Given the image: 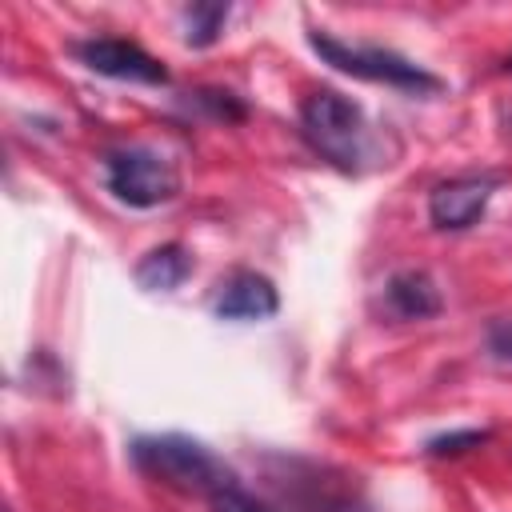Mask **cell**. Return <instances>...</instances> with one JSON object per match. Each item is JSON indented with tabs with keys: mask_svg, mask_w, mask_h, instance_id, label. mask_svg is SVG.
<instances>
[{
	"mask_svg": "<svg viewBox=\"0 0 512 512\" xmlns=\"http://www.w3.org/2000/svg\"><path fill=\"white\" fill-rule=\"evenodd\" d=\"M72 56H76L88 72H100V76H112V80L168 84V68H164L152 52H144L140 44L120 40V36H92V40H80V44H72Z\"/></svg>",
	"mask_w": 512,
	"mask_h": 512,
	"instance_id": "5b68a950",
	"label": "cell"
},
{
	"mask_svg": "<svg viewBox=\"0 0 512 512\" xmlns=\"http://www.w3.org/2000/svg\"><path fill=\"white\" fill-rule=\"evenodd\" d=\"M212 308H216L220 320H268V316H276L280 296H276V284L264 272L240 268L220 284Z\"/></svg>",
	"mask_w": 512,
	"mask_h": 512,
	"instance_id": "52a82bcc",
	"label": "cell"
},
{
	"mask_svg": "<svg viewBox=\"0 0 512 512\" xmlns=\"http://www.w3.org/2000/svg\"><path fill=\"white\" fill-rule=\"evenodd\" d=\"M488 440H492L488 428H452V432L432 436V440L424 444V452H428V456H460V452L480 448V444H488Z\"/></svg>",
	"mask_w": 512,
	"mask_h": 512,
	"instance_id": "8fae6325",
	"label": "cell"
},
{
	"mask_svg": "<svg viewBox=\"0 0 512 512\" xmlns=\"http://www.w3.org/2000/svg\"><path fill=\"white\" fill-rule=\"evenodd\" d=\"M384 308L396 320H428V316H436L444 308V296H440V284L424 268H404V272L388 276Z\"/></svg>",
	"mask_w": 512,
	"mask_h": 512,
	"instance_id": "ba28073f",
	"label": "cell"
},
{
	"mask_svg": "<svg viewBox=\"0 0 512 512\" xmlns=\"http://www.w3.org/2000/svg\"><path fill=\"white\" fill-rule=\"evenodd\" d=\"M192 272V256L184 244H160V248H148L140 260H136V284L144 292H172L188 280Z\"/></svg>",
	"mask_w": 512,
	"mask_h": 512,
	"instance_id": "9c48e42d",
	"label": "cell"
},
{
	"mask_svg": "<svg viewBox=\"0 0 512 512\" xmlns=\"http://www.w3.org/2000/svg\"><path fill=\"white\" fill-rule=\"evenodd\" d=\"M104 184L128 208H156V204L176 200L180 172L164 152L132 144V148H116L104 156Z\"/></svg>",
	"mask_w": 512,
	"mask_h": 512,
	"instance_id": "277c9868",
	"label": "cell"
},
{
	"mask_svg": "<svg viewBox=\"0 0 512 512\" xmlns=\"http://www.w3.org/2000/svg\"><path fill=\"white\" fill-rule=\"evenodd\" d=\"M504 72H512V56H508V60H504Z\"/></svg>",
	"mask_w": 512,
	"mask_h": 512,
	"instance_id": "9a60e30c",
	"label": "cell"
},
{
	"mask_svg": "<svg viewBox=\"0 0 512 512\" xmlns=\"http://www.w3.org/2000/svg\"><path fill=\"white\" fill-rule=\"evenodd\" d=\"M212 512H268L256 496H248L244 488H240V480L236 484H228L224 492H216L212 496Z\"/></svg>",
	"mask_w": 512,
	"mask_h": 512,
	"instance_id": "7c38bea8",
	"label": "cell"
},
{
	"mask_svg": "<svg viewBox=\"0 0 512 512\" xmlns=\"http://www.w3.org/2000/svg\"><path fill=\"white\" fill-rule=\"evenodd\" d=\"M300 132L308 144L332 160L344 172H356V160L364 156V112L352 96L336 88H320L300 100Z\"/></svg>",
	"mask_w": 512,
	"mask_h": 512,
	"instance_id": "3957f363",
	"label": "cell"
},
{
	"mask_svg": "<svg viewBox=\"0 0 512 512\" xmlns=\"http://www.w3.org/2000/svg\"><path fill=\"white\" fill-rule=\"evenodd\" d=\"M196 104H204L220 120H244V104L232 92H196Z\"/></svg>",
	"mask_w": 512,
	"mask_h": 512,
	"instance_id": "4fadbf2b",
	"label": "cell"
},
{
	"mask_svg": "<svg viewBox=\"0 0 512 512\" xmlns=\"http://www.w3.org/2000/svg\"><path fill=\"white\" fill-rule=\"evenodd\" d=\"M132 460L140 472L184 488V492H200V496H216L228 484H236V472L200 440L180 436V432H164V436H140L132 444Z\"/></svg>",
	"mask_w": 512,
	"mask_h": 512,
	"instance_id": "6da1fadb",
	"label": "cell"
},
{
	"mask_svg": "<svg viewBox=\"0 0 512 512\" xmlns=\"http://www.w3.org/2000/svg\"><path fill=\"white\" fill-rule=\"evenodd\" d=\"M228 20V4L224 0H204V4H188L184 8V40L192 48H208L216 44V36L224 32Z\"/></svg>",
	"mask_w": 512,
	"mask_h": 512,
	"instance_id": "30bf717a",
	"label": "cell"
},
{
	"mask_svg": "<svg viewBox=\"0 0 512 512\" xmlns=\"http://www.w3.org/2000/svg\"><path fill=\"white\" fill-rule=\"evenodd\" d=\"M492 192H496V180L492 176H456V180L436 184L432 196H428V220H432V228H440V232H464V228H472L484 216Z\"/></svg>",
	"mask_w": 512,
	"mask_h": 512,
	"instance_id": "8992f818",
	"label": "cell"
},
{
	"mask_svg": "<svg viewBox=\"0 0 512 512\" xmlns=\"http://www.w3.org/2000/svg\"><path fill=\"white\" fill-rule=\"evenodd\" d=\"M308 44H312V52L324 64H332V68H340V72H348L356 80L388 84V88H400V92H436L440 88V76H432L428 68L412 64L408 56H400L392 48H380V44H344V40L320 32V28L308 32Z\"/></svg>",
	"mask_w": 512,
	"mask_h": 512,
	"instance_id": "7a4b0ae2",
	"label": "cell"
},
{
	"mask_svg": "<svg viewBox=\"0 0 512 512\" xmlns=\"http://www.w3.org/2000/svg\"><path fill=\"white\" fill-rule=\"evenodd\" d=\"M484 340H488V352L496 360L512 364V320H492L488 332H484Z\"/></svg>",
	"mask_w": 512,
	"mask_h": 512,
	"instance_id": "5bb4252c",
	"label": "cell"
}]
</instances>
